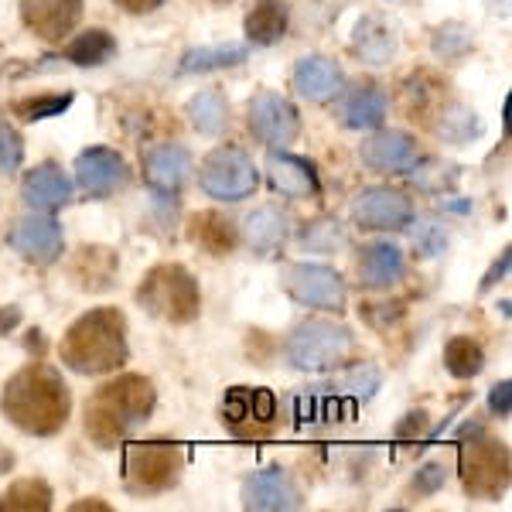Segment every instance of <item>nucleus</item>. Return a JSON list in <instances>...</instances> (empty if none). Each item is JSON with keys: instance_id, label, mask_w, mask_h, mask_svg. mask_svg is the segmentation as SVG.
Listing matches in <instances>:
<instances>
[{"instance_id": "8", "label": "nucleus", "mask_w": 512, "mask_h": 512, "mask_svg": "<svg viewBox=\"0 0 512 512\" xmlns=\"http://www.w3.org/2000/svg\"><path fill=\"white\" fill-rule=\"evenodd\" d=\"M198 181L212 198L219 202H243L256 192L260 175H256V164L250 154H243L239 147H219L198 168Z\"/></svg>"}, {"instance_id": "20", "label": "nucleus", "mask_w": 512, "mask_h": 512, "mask_svg": "<svg viewBox=\"0 0 512 512\" xmlns=\"http://www.w3.org/2000/svg\"><path fill=\"white\" fill-rule=\"evenodd\" d=\"M267 175H270V185L287 198H315L321 192L315 168L304 158H294V154H287V151L270 154Z\"/></svg>"}, {"instance_id": "22", "label": "nucleus", "mask_w": 512, "mask_h": 512, "mask_svg": "<svg viewBox=\"0 0 512 512\" xmlns=\"http://www.w3.org/2000/svg\"><path fill=\"white\" fill-rule=\"evenodd\" d=\"M188 243L209 256H229L239 243V229L222 212H195L188 219Z\"/></svg>"}, {"instance_id": "45", "label": "nucleus", "mask_w": 512, "mask_h": 512, "mask_svg": "<svg viewBox=\"0 0 512 512\" xmlns=\"http://www.w3.org/2000/svg\"><path fill=\"white\" fill-rule=\"evenodd\" d=\"M506 270H509V250H502V256H499V263L485 274V280H482V291H489L492 284H499V277H506Z\"/></svg>"}, {"instance_id": "23", "label": "nucleus", "mask_w": 512, "mask_h": 512, "mask_svg": "<svg viewBox=\"0 0 512 512\" xmlns=\"http://www.w3.org/2000/svg\"><path fill=\"white\" fill-rule=\"evenodd\" d=\"M24 202L38 212H52V209H62V205L72 202V181L62 175L59 168L52 164H41V168L31 171L24 178Z\"/></svg>"}, {"instance_id": "32", "label": "nucleus", "mask_w": 512, "mask_h": 512, "mask_svg": "<svg viewBox=\"0 0 512 512\" xmlns=\"http://www.w3.org/2000/svg\"><path fill=\"white\" fill-rule=\"evenodd\" d=\"M52 509V489L41 478H21L0 495V512H45Z\"/></svg>"}, {"instance_id": "36", "label": "nucleus", "mask_w": 512, "mask_h": 512, "mask_svg": "<svg viewBox=\"0 0 512 512\" xmlns=\"http://www.w3.org/2000/svg\"><path fill=\"white\" fill-rule=\"evenodd\" d=\"M332 390L338 393V400H349V407H355V403H366V400H373V396H376L379 373H376L373 366L352 369V373L345 376L342 383H335Z\"/></svg>"}, {"instance_id": "16", "label": "nucleus", "mask_w": 512, "mask_h": 512, "mask_svg": "<svg viewBox=\"0 0 512 512\" xmlns=\"http://www.w3.org/2000/svg\"><path fill=\"white\" fill-rule=\"evenodd\" d=\"M76 181L82 185V192L93 198H106L117 188H123L127 181V164L117 151L110 147H89L76 158Z\"/></svg>"}, {"instance_id": "30", "label": "nucleus", "mask_w": 512, "mask_h": 512, "mask_svg": "<svg viewBox=\"0 0 512 512\" xmlns=\"http://www.w3.org/2000/svg\"><path fill=\"white\" fill-rule=\"evenodd\" d=\"M250 48L246 45H212V48H192V52L181 55L178 72L181 76H195V72H219V69H233L243 65Z\"/></svg>"}, {"instance_id": "15", "label": "nucleus", "mask_w": 512, "mask_h": 512, "mask_svg": "<svg viewBox=\"0 0 512 512\" xmlns=\"http://www.w3.org/2000/svg\"><path fill=\"white\" fill-rule=\"evenodd\" d=\"M243 506L256 512H287L301 506V492L284 468H263L253 472L243 485Z\"/></svg>"}, {"instance_id": "1", "label": "nucleus", "mask_w": 512, "mask_h": 512, "mask_svg": "<svg viewBox=\"0 0 512 512\" xmlns=\"http://www.w3.org/2000/svg\"><path fill=\"white\" fill-rule=\"evenodd\" d=\"M0 410L18 431L31 437H52L69 424L72 393L62 373H55L45 362H31L4 383Z\"/></svg>"}, {"instance_id": "12", "label": "nucleus", "mask_w": 512, "mask_h": 512, "mask_svg": "<svg viewBox=\"0 0 512 512\" xmlns=\"http://www.w3.org/2000/svg\"><path fill=\"white\" fill-rule=\"evenodd\" d=\"M352 216L362 229H376V233L390 229L393 233V229L410 226V219H414V205H410L407 195L393 192V188H366V192L355 195Z\"/></svg>"}, {"instance_id": "5", "label": "nucleus", "mask_w": 512, "mask_h": 512, "mask_svg": "<svg viewBox=\"0 0 512 512\" xmlns=\"http://www.w3.org/2000/svg\"><path fill=\"white\" fill-rule=\"evenodd\" d=\"M284 352L294 369H304V373H325V369L342 366V362L352 355V332L345 325H335V321L311 318L294 328L284 345Z\"/></svg>"}, {"instance_id": "11", "label": "nucleus", "mask_w": 512, "mask_h": 512, "mask_svg": "<svg viewBox=\"0 0 512 512\" xmlns=\"http://www.w3.org/2000/svg\"><path fill=\"white\" fill-rule=\"evenodd\" d=\"M250 130L256 140L270 147H287L301 134V117L294 103L277 93H260L250 103Z\"/></svg>"}, {"instance_id": "26", "label": "nucleus", "mask_w": 512, "mask_h": 512, "mask_svg": "<svg viewBox=\"0 0 512 512\" xmlns=\"http://www.w3.org/2000/svg\"><path fill=\"white\" fill-rule=\"evenodd\" d=\"M403 250L393 243H373L362 250V260H359V277L366 287H376V291H383V287H393L396 280L403 277Z\"/></svg>"}, {"instance_id": "39", "label": "nucleus", "mask_w": 512, "mask_h": 512, "mask_svg": "<svg viewBox=\"0 0 512 512\" xmlns=\"http://www.w3.org/2000/svg\"><path fill=\"white\" fill-rule=\"evenodd\" d=\"M468 48H472V35H468L465 24H444V28H437L434 52L441 55V59H458Z\"/></svg>"}, {"instance_id": "19", "label": "nucleus", "mask_w": 512, "mask_h": 512, "mask_svg": "<svg viewBox=\"0 0 512 512\" xmlns=\"http://www.w3.org/2000/svg\"><path fill=\"white\" fill-rule=\"evenodd\" d=\"M291 82H294L297 96L311 99V103H325V99L342 96L345 76L332 59H325V55H308V59H301L294 65Z\"/></svg>"}, {"instance_id": "41", "label": "nucleus", "mask_w": 512, "mask_h": 512, "mask_svg": "<svg viewBox=\"0 0 512 512\" xmlns=\"http://www.w3.org/2000/svg\"><path fill=\"white\" fill-rule=\"evenodd\" d=\"M441 485H444V465H437V461H427V465L420 468L417 478H414V492L417 495H434Z\"/></svg>"}, {"instance_id": "9", "label": "nucleus", "mask_w": 512, "mask_h": 512, "mask_svg": "<svg viewBox=\"0 0 512 512\" xmlns=\"http://www.w3.org/2000/svg\"><path fill=\"white\" fill-rule=\"evenodd\" d=\"M280 284L304 308H321V311L345 308V284L332 267H321V263H291L280 274Z\"/></svg>"}, {"instance_id": "38", "label": "nucleus", "mask_w": 512, "mask_h": 512, "mask_svg": "<svg viewBox=\"0 0 512 512\" xmlns=\"http://www.w3.org/2000/svg\"><path fill=\"white\" fill-rule=\"evenodd\" d=\"M301 243L315 253H335L349 243V236H345V229L338 226V222H311V226L304 229Z\"/></svg>"}, {"instance_id": "27", "label": "nucleus", "mask_w": 512, "mask_h": 512, "mask_svg": "<svg viewBox=\"0 0 512 512\" xmlns=\"http://www.w3.org/2000/svg\"><path fill=\"white\" fill-rule=\"evenodd\" d=\"M287 24H291L287 0H256L253 11L246 14L243 28L253 45H277L287 35Z\"/></svg>"}, {"instance_id": "43", "label": "nucleus", "mask_w": 512, "mask_h": 512, "mask_svg": "<svg viewBox=\"0 0 512 512\" xmlns=\"http://www.w3.org/2000/svg\"><path fill=\"white\" fill-rule=\"evenodd\" d=\"M396 437H420V434H427V414L424 410H417V414H407V420L403 424H396V431H393Z\"/></svg>"}, {"instance_id": "28", "label": "nucleus", "mask_w": 512, "mask_h": 512, "mask_svg": "<svg viewBox=\"0 0 512 512\" xmlns=\"http://www.w3.org/2000/svg\"><path fill=\"white\" fill-rule=\"evenodd\" d=\"M243 239L256 253H274L287 239V216L280 209H274V205H263V209H256L246 216Z\"/></svg>"}, {"instance_id": "42", "label": "nucleus", "mask_w": 512, "mask_h": 512, "mask_svg": "<svg viewBox=\"0 0 512 512\" xmlns=\"http://www.w3.org/2000/svg\"><path fill=\"white\" fill-rule=\"evenodd\" d=\"M489 410L495 417H502L506 420L512 414V383L509 379H502V383H495L492 386V393H489Z\"/></svg>"}, {"instance_id": "21", "label": "nucleus", "mask_w": 512, "mask_h": 512, "mask_svg": "<svg viewBox=\"0 0 512 512\" xmlns=\"http://www.w3.org/2000/svg\"><path fill=\"white\" fill-rule=\"evenodd\" d=\"M362 161L376 171H410L417 164V140L403 130H383L362 147Z\"/></svg>"}, {"instance_id": "17", "label": "nucleus", "mask_w": 512, "mask_h": 512, "mask_svg": "<svg viewBox=\"0 0 512 512\" xmlns=\"http://www.w3.org/2000/svg\"><path fill=\"white\" fill-rule=\"evenodd\" d=\"M120 270V260L110 246H79L76 256L69 260V277L79 291L89 294H103L113 287Z\"/></svg>"}, {"instance_id": "24", "label": "nucleus", "mask_w": 512, "mask_h": 512, "mask_svg": "<svg viewBox=\"0 0 512 512\" xmlns=\"http://www.w3.org/2000/svg\"><path fill=\"white\" fill-rule=\"evenodd\" d=\"M386 93L376 86H359L352 93L342 96L338 103V117H342L345 127L352 130H376L379 123L386 120Z\"/></svg>"}, {"instance_id": "37", "label": "nucleus", "mask_w": 512, "mask_h": 512, "mask_svg": "<svg viewBox=\"0 0 512 512\" xmlns=\"http://www.w3.org/2000/svg\"><path fill=\"white\" fill-rule=\"evenodd\" d=\"M437 134L444 140H451V144H465L468 137L478 134V120L472 110H465V106H448V110L441 113V123H437Z\"/></svg>"}, {"instance_id": "29", "label": "nucleus", "mask_w": 512, "mask_h": 512, "mask_svg": "<svg viewBox=\"0 0 512 512\" xmlns=\"http://www.w3.org/2000/svg\"><path fill=\"white\" fill-rule=\"evenodd\" d=\"M113 55H117V41H113L110 31L89 28V31H82L79 38H72L69 45H65L62 59L72 62V65H82V69H96V65L110 62Z\"/></svg>"}, {"instance_id": "47", "label": "nucleus", "mask_w": 512, "mask_h": 512, "mask_svg": "<svg viewBox=\"0 0 512 512\" xmlns=\"http://www.w3.org/2000/svg\"><path fill=\"white\" fill-rule=\"evenodd\" d=\"M72 512H110V506L99 499H82V502H72Z\"/></svg>"}, {"instance_id": "48", "label": "nucleus", "mask_w": 512, "mask_h": 512, "mask_svg": "<svg viewBox=\"0 0 512 512\" xmlns=\"http://www.w3.org/2000/svg\"><path fill=\"white\" fill-rule=\"evenodd\" d=\"M11 465H14V454L0 448V472H7V468H11Z\"/></svg>"}, {"instance_id": "33", "label": "nucleus", "mask_w": 512, "mask_h": 512, "mask_svg": "<svg viewBox=\"0 0 512 512\" xmlns=\"http://www.w3.org/2000/svg\"><path fill=\"white\" fill-rule=\"evenodd\" d=\"M444 366L454 379H475L485 369V352L475 338L468 335H454L448 345H444Z\"/></svg>"}, {"instance_id": "34", "label": "nucleus", "mask_w": 512, "mask_h": 512, "mask_svg": "<svg viewBox=\"0 0 512 512\" xmlns=\"http://www.w3.org/2000/svg\"><path fill=\"white\" fill-rule=\"evenodd\" d=\"M72 93H41V96H24V99H14L11 103V113L28 123L35 120H48V117H62L65 110L72 106Z\"/></svg>"}, {"instance_id": "31", "label": "nucleus", "mask_w": 512, "mask_h": 512, "mask_svg": "<svg viewBox=\"0 0 512 512\" xmlns=\"http://www.w3.org/2000/svg\"><path fill=\"white\" fill-rule=\"evenodd\" d=\"M188 120H192V127L198 134H209L216 137L226 130L229 123V103L226 96L219 93V89H205V93H198L188 99Z\"/></svg>"}, {"instance_id": "44", "label": "nucleus", "mask_w": 512, "mask_h": 512, "mask_svg": "<svg viewBox=\"0 0 512 512\" xmlns=\"http://www.w3.org/2000/svg\"><path fill=\"white\" fill-rule=\"evenodd\" d=\"M117 7H123L127 14H154L158 7H164L168 0H113Z\"/></svg>"}, {"instance_id": "25", "label": "nucleus", "mask_w": 512, "mask_h": 512, "mask_svg": "<svg viewBox=\"0 0 512 512\" xmlns=\"http://www.w3.org/2000/svg\"><path fill=\"white\" fill-rule=\"evenodd\" d=\"M352 48L362 62L386 65L396 55V31L379 18V14H369V18H362L359 24H355Z\"/></svg>"}, {"instance_id": "18", "label": "nucleus", "mask_w": 512, "mask_h": 512, "mask_svg": "<svg viewBox=\"0 0 512 512\" xmlns=\"http://www.w3.org/2000/svg\"><path fill=\"white\" fill-rule=\"evenodd\" d=\"M192 175V154L178 144H161L144 154V178L154 192L175 195Z\"/></svg>"}, {"instance_id": "6", "label": "nucleus", "mask_w": 512, "mask_h": 512, "mask_svg": "<svg viewBox=\"0 0 512 512\" xmlns=\"http://www.w3.org/2000/svg\"><path fill=\"white\" fill-rule=\"evenodd\" d=\"M185 472V451L168 441L127 444L123 448V485L134 495H161L178 485Z\"/></svg>"}, {"instance_id": "35", "label": "nucleus", "mask_w": 512, "mask_h": 512, "mask_svg": "<svg viewBox=\"0 0 512 512\" xmlns=\"http://www.w3.org/2000/svg\"><path fill=\"white\" fill-rule=\"evenodd\" d=\"M410 236H414V250L420 260H434V256L444 253V246H448V229L434 216H420L414 222V229H410Z\"/></svg>"}, {"instance_id": "7", "label": "nucleus", "mask_w": 512, "mask_h": 512, "mask_svg": "<svg viewBox=\"0 0 512 512\" xmlns=\"http://www.w3.org/2000/svg\"><path fill=\"white\" fill-rule=\"evenodd\" d=\"M461 485L472 499L492 502L509 489V448L495 437L475 434L472 444H461L458 454Z\"/></svg>"}, {"instance_id": "13", "label": "nucleus", "mask_w": 512, "mask_h": 512, "mask_svg": "<svg viewBox=\"0 0 512 512\" xmlns=\"http://www.w3.org/2000/svg\"><path fill=\"white\" fill-rule=\"evenodd\" d=\"M82 18V0H21V21L31 35L59 45L76 31Z\"/></svg>"}, {"instance_id": "46", "label": "nucleus", "mask_w": 512, "mask_h": 512, "mask_svg": "<svg viewBox=\"0 0 512 512\" xmlns=\"http://www.w3.org/2000/svg\"><path fill=\"white\" fill-rule=\"evenodd\" d=\"M21 325V308H14V304H7V308H0V335L14 332V328Z\"/></svg>"}, {"instance_id": "49", "label": "nucleus", "mask_w": 512, "mask_h": 512, "mask_svg": "<svg viewBox=\"0 0 512 512\" xmlns=\"http://www.w3.org/2000/svg\"><path fill=\"white\" fill-rule=\"evenodd\" d=\"M205 4H226V0H205Z\"/></svg>"}, {"instance_id": "40", "label": "nucleus", "mask_w": 512, "mask_h": 512, "mask_svg": "<svg viewBox=\"0 0 512 512\" xmlns=\"http://www.w3.org/2000/svg\"><path fill=\"white\" fill-rule=\"evenodd\" d=\"M24 158V140L14 127L0 123V171H14Z\"/></svg>"}, {"instance_id": "10", "label": "nucleus", "mask_w": 512, "mask_h": 512, "mask_svg": "<svg viewBox=\"0 0 512 512\" xmlns=\"http://www.w3.org/2000/svg\"><path fill=\"white\" fill-rule=\"evenodd\" d=\"M222 420L236 434H267L277 420V396L263 386H233L222 400Z\"/></svg>"}, {"instance_id": "3", "label": "nucleus", "mask_w": 512, "mask_h": 512, "mask_svg": "<svg viewBox=\"0 0 512 512\" xmlns=\"http://www.w3.org/2000/svg\"><path fill=\"white\" fill-rule=\"evenodd\" d=\"M127 318L117 308H93L62 335L59 355L79 376H103L127 362Z\"/></svg>"}, {"instance_id": "14", "label": "nucleus", "mask_w": 512, "mask_h": 512, "mask_svg": "<svg viewBox=\"0 0 512 512\" xmlns=\"http://www.w3.org/2000/svg\"><path fill=\"white\" fill-rule=\"evenodd\" d=\"M7 243L31 263H55L62 256V226L52 216H24L14 222Z\"/></svg>"}, {"instance_id": "4", "label": "nucleus", "mask_w": 512, "mask_h": 512, "mask_svg": "<svg viewBox=\"0 0 512 512\" xmlns=\"http://www.w3.org/2000/svg\"><path fill=\"white\" fill-rule=\"evenodd\" d=\"M137 304L147 315L168 321V325H188L202 311V294H198V280L188 267H181V263H158L140 280Z\"/></svg>"}, {"instance_id": "2", "label": "nucleus", "mask_w": 512, "mask_h": 512, "mask_svg": "<svg viewBox=\"0 0 512 512\" xmlns=\"http://www.w3.org/2000/svg\"><path fill=\"white\" fill-rule=\"evenodd\" d=\"M154 403L158 393L147 376L127 373L110 379L86 400V434L99 448H117L154 414Z\"/></svg>"}]
</instances>
